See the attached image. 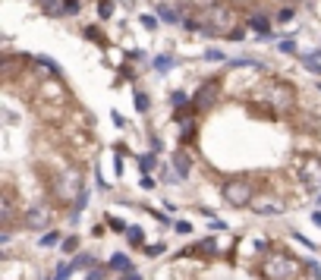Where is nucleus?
<instances>
[{
	"label": "nucleus",
	"mask_w": 321,
	"mask_h": 280,
	"mask_svg": "<svg viewBox=\"0 0 321 280\" xmlns=\"http://www.w3.org/2000/svg\"><path fill=\"white\" fill-rule=\"evenodd\" d=\"M233 6L230 3H214L202 13V35H233Z\"/></svg>",
	"instance_id": "nucleus-1"
},
{
	"label": "nucleus",
	"mask_w": 321,
	"mask_h": 280,
	"mask_svg": "<svg viewBox=\"0 0 321 280\" xmlns=\"http://www.w3.org/2000/svg\"><path fill=\"white\" fill-rule=\"evenodd\" d=\"M258 271H262L265 280H296L299 271H303V264H299L293 255H286V252H271V255L262 262Z\"/></svg>",
	"instance_id": "nucleus-2"
},
{
	"label": "nucleus",
	"mask_w": 321,
	"mask_h": 280,
	"mask_svg": "<svg viewBox=\"0 0 321 280\" xmlns=\"http://www.w3.org/2000/svg\"><path fill=\"white\" fill-rule=\"evenodd\" d=\"M262 98L268 101V110H274L277 117H284V113H290L293 107H296V91H293L286 82H271Z\"/></svg>",
	"instance_id": "nucleus-3"
},
{
	"label": "nucleus",
	"mask_w": 321,
	"mask_h": 280,
	"mask_svg": "<svg viewBox=\"0 0 321 280\" xmlns=\"http://www.w3.org/2000/svg\"><path fill=\"white\" fill-rule=\"evenodd\" d=\"M220 195H224V202L233 205V208H249L252 198H255V189H252V179L233 176V179H227V183H224Z\"/></svg>",
	"instance_id": "nucleus-4"
},
{
	"label": "nucleus",
	"mask_w": 321,
	"mask_h": 280,
	"mask_svg": "<svg viewBox=\"0 0 321 280\" xmlns=\"http://www.w3.org/2000/svg\"><path fill=\"white\" fill-rule=\"evenodd\" d=\"M79 183H82V176H79V170H63L60 176H54V195L60 198V202H70L72 195H76Z\"/></svg>",
	"instance_id": "nucleus-5"
},
{
	"label": "nucleus",
	"mask_w": 321,
	"mask_h": 280,
	"mask_svg": "<svg viewBox=\"0 0 321 280\" xmlns=\"http://www.w3.org/2000/svg\"><path fill=\"white\" fill-rule=\"evenodd\" d=\"M249 208L255 211V214L268 217V214H280V211L286 208V202L280 195H274V192H255V198H252Z\"/></svg>",
	"instance_id": "nucleus-6"
},
{
	"label": "nucleus",
	"mask_w": 321,
	"mask_h": 280,
	"mask_svg": "<svg viewBox=\"0 0 321 280\" xmlns=\"http://www.w3.org/2000/svg\"><path fill=\"white\" fill-rule=\"evenodd\" d=\"M217 101H220V82H217V79H208V82L198 85L196 98H192V107H196V110H208Z\"/></svg>",
	"instance_id": "nucleus-7"
},
{
	"label": "nucleus",
	"mask_w": 321,
	"mask_h": 280,
	"mask_svg": "<svg viewBox=\"0 0 321 280\" xmlns=\"http://www.w3.org/2000/svg\"><path fill=\"white\" fill-rule=\"evenodd\" d=\"M299 179L309 189H318L321 186V158H305L303 167H299Z\"/></svg>",
	"instance_id": "nucleus-8"
},
{
	"label": "nucleus",
	"mask_w": 321,
	"mask_h": 280,
	"mask_svg": "<svg viewBox=\"0 0 321 280\" xmlns=\"http://www.w3.org/2000/svg\"><path fill=\"white\" fill-rule=\"evenodd\" d=\"M22 221H25V227H32V230H41V227L51 224V208L48 205H35V208H29L22 214Z\"/></svg>",
	"instance_id": "nucleus-9"
},
{
	"label": "nucleus",
	"mask_w": 321,
	"mask_h": 280,
	"mask_svg": "<svg viewBox=\"0 0 321 280\" xmlns=\"http://www.w3.org/2000/svg\"><path fill=\"white\" fill-rule=\"evenodd\" d=\"M173 167H177V179H186L189 176V167H192L189 155H186V151H177V155H173Z\"/></svg>",
	"instance_id": "nucleus-10"
},
{
	"label": "nucleus",
	"mask_w": 321,
	"mask_h": 280,
	"mask_svg": "<svg viewBox=\"0 0 321 280\" xmlns=\"http://www.w3.org/2000/svg\"><path fill=\"white\" fill-rule=\"evenodd\" d=\"M246 22H249V29H255L258 35H268V32H271V22H268V16H265V13H252V16L246 19Z\"/></svg>",
	"instance_id": "nucleus-11"
},
{
	"label": "nucleus",
	"mask_w": 321,
	"mask_h": 280,
	"mask_svg": "<svg viewBox=\"0 0 321 280\" xmlns=\"http://www.w3.org/2000/svg\"><path fill=\"white\" fill-rule=\"evenodd\" d=\"M110 268H117V271H136V264H132L123 252H117V255H110Z\"/></svg>",
	"instance_id": "nucleus-12"
},
{
	"label": "nucleus",
	"mask_w": 321,
	"mask_h": 280,
	"mask_svg": "<svg viewBox=\"0 0 321 280\" xmlns=\"http://www.w3.org/2000/svg\"><path fill=\"white\" fill-rule=\"evenodd\" d=\"M126 243H129V245H139V249H142V245H145V233L139 230V227H126Z\"/></svg>",
	"instance_id": "nucleus-13"
},
{
	"label": "nucleus",
	"mask_w": 321,
	"mask_h": 280,
	"mask_svg": "<svg viewBox=\"0 0 321 280\" xmlns=\"http://www.w3.org/2000/svg\"><path fill=\"white\" fill-rule=\"evenodd\" d=\"M158 16H160V22H179V13L173 10L170 3H160L158 6Z\"/></svg>",
	"instance_id": "nucleus-14"
},
{
	"label": "nucleus",
	"mask_w": 321,
	"mask_h": 280,
	"mask_svg": "<svg viewBox=\"0 0 321 280\" xmlns=\"http://www.w3.org/2000/svg\"><path fill=\"white\" fill-rule=\"evenodd\" d=\"M70 264H72V271H79V268H95V258H91L89 252H82V255H76Z\"/></svg>",
	"instance_id": "nucleus-15"
},
{
	"label": "nucleus",
	"mask_w": 321,
	"mask_h": 280,
	"mask_svg": "<svg viewBox=\"0 0 321 280\" xmlns=\"http://www.w3.org/2000/svg\"><path fill=\"white\" fill-rule=\"evenodd\" d=\"M303 277H305V280H321L318 262H305V264H303Z\"/></svg>",
	"instance_id": "nucleus-16"
},
{
	"label": "nucleus",
	"mask_w": 321,
	"mask_h": 280,
	"mask_svg": "<svg viewBox=\"0 0 321 280\" xmlns=\"http://www.w3.org/2000/svg\"><path fill=\"white\" fill-rule=\"evenodd\" d=\"M41 10L51 13V16H63V6H60V0H41Z\"/></svg>",
	"instance_id": "nucleus-17"
},
{
	"label": "nucleus",
	"mask_w": 321,
	"mask_h": 280,
	"mask_svg": "<svg viewBox=\"0 0 321 280\" xmlns=\"http://www.w3.org/2000/svg\"><path fill=\"white\" fill-rule=\"evenodd\" d=\"M155 70H158V72H170V70H173V57H167V54L155 57Z\"/></svg>",
	"instance_id": "nucleus-18"
},
{
	"label": "nucleus",
	"mask_w": 321,
	"mask_h": 280,
	"mask_svg": "<svg viewBox=\"0 0 321 280\" xmlns=\"http://www.w3.org/2000/svg\"><path fill=\"white\" fill-rule=\"evenodd\" d=\"M139 19H142V25H145L148 32H155V29H158V22H160V16H158V13H142Z\"/></svg>",
	"instance_id": "nucleus-19"
},
{
	"label": "nucleus",
	"mask_w": 321,
	"mask_h": 280,
	"mask_svg": "<svg viewBox=\"0 0 321 280\" xmlns=\"http://www.w3.org/2000/svg\"><path fill=\"white\" fill-rule=\"evenodd\" d=\"M170 104H173V107H189V95H186V91H173V95H170Z\"/></svg>",
	"instance_id": "nucleus-20"
},
{
	"label": "nucleus",
	"mask_w": 321,
	"mask_h": 280,
	"mask_svg": "<svg viewBox=\"0 0 321 280\" xmlns=\"http://www.w3.org/2000/svg\"><path fill=\"white\" fill-rule=\"evenodd\" d=\"M196 252H205V255H217V243H214V239H202V243L196 245Z\"/></svg>",
	"instance_id": "nucleus-21"
},
{
	"label": "nucleus",
	"mask_w": 321,
	"mask_h": 280,
	"mask_svg": "<svg viewBox=\"0 0 321 280\" xmlns=\"http://www.w3.org/2000/svg\"><path fill=\"white\" fill-rule=\"evenodd\" d=\"M142 252H145L148 258H158V255H164V252H167V245H164V243H155V245H142Z\"/></svg>",
	"instance_id": "nucleus-22"
},
{
	"label": "nucleus",
	"mask_w": 321,
	"mask_h": 280,
	"mask_svg": "<svg viewBox=\"0 0 321 280\" xmlns=\"http://www.w3.org/2000/svg\"><path fill=\"white\" fill-rule=\"evenodd\" d=\"M148 107H151L148 95H145V91H136V110L139 113H148Z\"/></svg>",
	"instance_id": "nucleus-23"
},
{
	"label": "nucleus",
	"mask_w": 321,
	"mask_h": 280,
	"mask_svg": "<svg viewBox=\"0 0 321 280\" xmlns=\"http://www.w3.org/2000/svg\"><path fill=\"white\" fill-rule=\"evenodd\" d=\"M57 243H60V233L51 230V233H44V236H41V243H38V245H41V249H51V245H57Z\"/></svg>",
	"instance_id": "nucleus-24"
},
{
	"label": "nucleus",
	"mask_w": 321,
	"mask_h": 280,
	"mask_svg": "<svg viewBox=\"0 0 321 280\" xmlns=\"http://www.w3.org/2000/svg\"><path fill=\"white\" fill-rule=\"evenodd\" d=\"M98 16H101V19L113 16V0H101V3H98Z\"/></svg>",
	"instance_id": "nucleus-25"
},
{
	"label": "nucleus",
	"mask_w": 321,
	"mask_h": 280,
	"mask_svg": "<svg viewBox=\"0 0 321 280\" xmlns=\"http://www.w3.org/2000/svg\"><path fill=\"white\" fill-rule=\"evenodd\" d=\"M139 167H142V173L155 170V151H151V155H142V158H139Z\"/></svg>",
	"instance_id": "nucleus-26"
},
{
	"label": "nucleus",
	"mask_w": 321,
	"mask_h": 280,
	"mask_svg": "<svg viewBox=\"0 0 321 280\" xmlns=\"http://www.w3.org/2000/svg\"><path fill=\"white\" fill-rule=\"evenodd\" d=\"M76 249H79V236H66L63 239V252H66V255H72Z\"/></svg>",
	"instance_id": "nucleus-27"
},
{
	"label": "nucleus",
	"mask_w": 321,
	"mask_h": 280,
	"mask_svg": "<svg viewBox=\"0 0 321 280\" xmlns=\"http://www.w3.org/2000/svg\"><path fill=\"white\" fill-rule=\"evenodd\" d=\"M85 205H89V192H79V198H76V205H72V214H79V211H82L85 208Z\"/></svg>",
	"instance_id": "nucleus-28"
},
{
	"label": "nucleus",
	"mask_w": 321,
	"mask_h": 280,
	"mask_svg": "<svg viewBox=\"0 0 321 280\" xmlns=\"http://www.w3.org/2000/svg\"><path fill=\"white\" fill-rule=\"evenodd\" d=\"M303 63H305V70H312L315 76L321 72V63H315V57H303Z\"/></svg>",
	"instance_id": "nucleus-29"
},
{
	"label": "nucleus",
	"mask_w": 321,
	"mask_h": 280,
	"mask_svg": "<svg viewBox=\"0 0 321 280\" xmlns=\"http://www.w3.org/2000/svg\"><path fill=\"white\" fill-rule=\"evenodd\" d=\"M85 38H91V41H101L104 44V38H101V32L95 29V25H89V29H85Z\"/></svg>",
	"instance_id": "nucleus-30"
},
{
	"label": "nucleus",
	"mask_w": 321,
	"mask_h": 280,
	"mask_svg": "<svg viewBox=\"0 0 321 280\" xmlns=\"http://www.w3.org/2000/svg\"><path fill=\"white\" fill-rule=\"evenodd\" d=\"M277 48L284 51V54H296V41H280Z\"/></svg>",
	"instance_id": "nucleus-31"
},
{
	"label": "nucleus",
	"mask_w": 321,
	"mask_h": 280,
	"mask_svg": "<svg viewBox=\"0 0 321 280\" xmlns=\"http://www.w3.org/2000/svg\"><path fill=\"white\" fill-rule=\"evenodd\" d=\"M104 274H107V271H104V268H91V274H89V277H85V280H104Z\"/></svg>",
	"instance_id": "nucleus-32"
},
{
	"label": "nucleus",
	"mask_w": 321,
	"mask_h": 280,
	"mask_svg": "<svg viewBox=\"0 0 321 280\" xmlns=\"http://www.w3.org/2000/svg\"><path fill=\"white\" fill-rule=\"evenodd\" d=\"M290 19H293V10H290V6H286V10H280V13H277V22H290Z\"/></svg>",
	"instance_id": "nucleus-33"
},
{
	"label": "nucleus",
	"mask_w": 321,
	"mask_h": 280,
	"mask_svg": "<svg viewBox=\"0 0 321 280\" xmlns=\"http://www.w3.org/2000/svg\"><path fill=\"white\" fill-rule=\"evenodd\" d=\"M63 13H79V0H66V3H63Z\"/></svg>",
	"instance_id": "nucleus-34"
},
{
	"label": "nucleus",
	"mask_w": 321,
	"mask_h": 280,
	"mask_svg": "<svg viewBox=\"0 0 321 280\" xmlns=\"http://www.w3.org/2000/svg\"><path fill=\"white\" fill-rule=\"evenodd\" d=\"M113 167H117V176H123V155L117 151V158H113Z\"/></svg>",
	"instance_id": "nucleus-35"
},
{
	"label": "nucleus",
	"mask_w": 321,
	"mask_h": 280,
	"mask_svg": "<svg viewBox=\"0 0 321 280\" xmlns=\"http://www.w3.org/2000/svg\"><path fill=\"white\" fill-rule=\"evenodd\" d=\"M107 221H110V227H113V230H117V233H126V227H123V221H117V217H107Z\"/></svg>",
	"instance_id": "nucleus-36"
},
{
	"label": "nucleus",
	"mask_w": 321,
	"mask_h": 280,
	"mask_svg": "<svg viewBox=\"0 0 321 280\" xmlns=\"http://www.w3.org/2000/svg\"><path fill=\"white\" fill-rule=\"evenodd\" d=\"M139 186H142V189H151V186H155V179H151V176H148V173H145V176H142V179H139Z\"/></svg>",
	"instance_id": "nucleus-37"
},
{
	"label": "nucleus",
	"mask_w": 321,
	"mask_h": 280,
	"mask_svg": "<svg viewBox=\"0 0 321 280\" xmlns=\"http://www.w3.org/2000/svg\"><path fill=\"white\" fill-rule=\"evenodd\" d=\"M205 60H224V54L220 51H205Z\"/></svg>",
	"instance_id": "nucleus-38"
},
{
	"label": "nucleus",
	"mask_w": 321,
	"mask_h": 280,
	"mask_svg": "<svg viewBox=\"0 0 321 280\" xmlns=\"http://www.w3.org/2000/svg\"><path fill=\"white\" fill-rule=\"evenodd\" d=\"M177 233H192V224H186V221H179V224H177Z\"/></svg>",
	"instance_id": "nucleus-39"
},
{
	"label": "nucleus",
	"mask_w": 321,
	"mask_h": 280,
	"mask_svg": "<svg viewBox=\"0 0 321 280\" xmlns=\"http://www.w3.org/2000/svg\"><path fill=\"white\" fill-rule=\"evenodd\" d=\"M312 221H315V224L321 227V211H315V214H312Z\"/></svg>",
	"instance_id": "nucleus-40"
},
{
	"label": "nucleus",
	"mask_w": 321,
	"mask_h": 280,
	"mask_svg": "<svg viewBox=\"0 0 321 280\" xmlns=\"http://www.w3.org/2000/svg\"><path fill=\"white\" fill-rule=\"evenodd\" d=\"M123 280H139V274H132V271H129V274H123Z\"/></svg>",
	"instance_id": "nucleus-41"
},
{
	"label": "nucleus",
	"mask_w": 321,
	"mask_h": 280,
	"mask_svg": "<svg viewBox=\"0 0 321 280\" xmlns=\"http://www.w3.org/2000/svg\"><path fill=\"white\" fill-rule=\"evenodd\" d=\"M318 91H321V85H318Z\"/></svg>",
	"instance_id": "nucleus-42"
}]
</instances>
